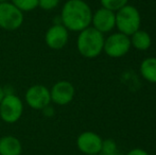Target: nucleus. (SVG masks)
I'll return each mask as SVG.
<instances>
[{
	"mask_svg": "<svg viewBox=\"0 0 156 155\" xmlns=\"http://www.w3.org/2000/svg\"><path fill=\"white\" fill-rule=\"evenodd\" d=\"M61 23L72 32H81L90 27L93 11L84 0H67L61 11Z\"/></svg>",
	"mask_w": 156,
	"mask_h": 155,
	"instance_id": "obj_1",
	"label": "nucleus"
},
{
	"mask_svg": "<svg viewBox=\"0 0 156 155\" xmlns=\"http://www.w3.org/2000/svg\"><path fill=\"white\" fill-rule=\"evenodd\" d=\"M104 34L99 32L93 27L79 32L76 38V48L79 53L86 58H94L103 52Z\"/></svg>",
	"mask_w": 156,
	"mask_h": 155,
	"instance_id": "obj_2",
	"label": "nucleus"
},
{
	"mask_svg": "<svg viewBox=\"0 0 156 155\" xmlns=\"http://www.w3.org/2000/svg\"><path fill=\"white\" fill-rule=\"evenodd\" d=\"M141 16L139 11L134 5H124L116 12V28L118 32L131 36L140 29Z\"/></svg>",
	"mask_w": 156,
	"mask_h": 155,
	"instance_id": "obj_3",
	"label": "nucleus"
},
{
	"mask_svg": "<svg viewBox=\"0 0 156 155\" xmlns=\"http://www.w3.org/2000/svg\"><path fill=\"white\" fill-rule=\"evenodd\" d=\"M23 103L18 96L13 93H5L0 103V118L5 123H15L23 116Z\"/></svg>",
	"mask_w": 156,
	"mask_h": 155,
	"instance_id": "obj_4",
	"label": "nucleus"
},
{
	"mask_svg": "<svg viewBox=\"0 0 156 155\" xmlns=\"http://www.w3.org/2000/svg\"><path fill=\"white\" fill-rule=\"evenodd\" d=\"M131 47L129 36L120 32H116L112 33L104 39L103 52H105V54L109 58H119L126 55Z\"/></svg>",
	"mask_w": 156,
	"mask_h": 155,
	"instance_id": "obj_5",
	"label": "nucleus"
},
{
	"mask_svg": "<svg viewBox=\"0 0 156 155\" xmlns=\"http://www.w3.org/2000/svg\"><path fill=\"white\" fill-rule=\"evenodd\" d=\"M23 23V12L6 1L0 3V28L6 31H15Z\"/></svg>",
	"mask_w": 156,
	"mask_h": 155,
	"instance_id": "obj_6",
	"label": "nucleus"
},
{
	"mask_svg": "<svg viewBox=\"0 0 156 155\" xmlns=\"http://www.w3.org/2000/svg\"><path fill=\"white\" fill-rule=\"evenodd\" d=\"M25 100L33 110H44L51 103L50 89L41 84L32 85L26 91Z\"/></svg>",
	"mask_w": 156,
	"mask_h": 155,
	"instance_id": "obj_7",
	"label": "nucleus"
},
{
	"mask_svg": "<svg viewBox=\"0 0 156 155\" xmlns=\"http://www.w3.org/2000/svg\"><path fill=\"white\" fill-rule=\"evenodd\" d=\"M76 89L72 83L69 81H58L50 89V97L51 102L55 103L56 105H67L73 100Z\"/></svg>",
	"mask_w": 156,
	"mask_h": 155,
	"instance_id": "obj_8",
	"label": "nucleus"
},
{
	"mask_svg": "<svg viewBox=\"0 0 156 155\" xmlns=\"http://www.w3.org/2000/svg\"><path fill=\"white\" fill-rule=\"evenodd\" d=\"M68 41H69V31L62 23H54L46 31L45 43L50 49H63L67 45Z\"/></svg>",
	"mask_w": 156,
	"mask_h": 155,
	"instance_id": "obj_9",
	"label": "nucleus"
},
{
	"mask_svg": "<svg viewBox=\"0 0 156 155\" xmlns=\"http://www.w3.org/2000/svg\"><path fill=\"white\" fill-rule=\"evenodd\" d=\"M91 27L102 34L111 32L116 28V13L101 6L93 13Z\"/></svg>",
	"mask_w": 156,
	"mask_h": 155,
	"instance_id": "obj_10",
	"label": "nucleus"
},
{
	"mask_svg": "<svg viewBox=\"0 0 156 155\" xmlns=\"http://www.w3.org/2000/svg\"><path fill=\"white\" fill-rule=\"evenodd\" d=\"M103 139L99 134L90 131L81 133L76 138V147L85 155L99 154L102 148Z\"/></svg>",
	"mask_w": 156,
	"mask_h": 155,
	"instance_id": "obj_11",
	"label": "nucleus"
},
{
	"mask_svg": "<svg viewBox=\"0 0 156 155\" xmlns=\"http://www.w3.org/2000/svg\"><path fill=\"white\" fill-rule=\"evenodd\" d=\"M23 146L18 138L6 135L0 138V155H21Z\"/></svg>",
	"mask_w": 156,
	"mask_h": 155,
	"instance_id": "obj_12",
	"label": "nucleus"
},
{
	"mask_svg": "<svg viewBox=\"0 0 156 155\" xmlns=\"http://www.w3.org/2000/svg\"><path fill=\"white\" fill-rule=\"evenodd\" d=\"M129 41H131L132 47L139 51H146L152 45V39H151L150 34L144 30L140 29L129 36Z\"/></svg>",
	"mask_w": 156,
	"mask_h": 155,
	"instance_id": "obj_13",
	"label": "nucleus"
},
{
	"mask_svg": "<svg viewBox=\"0 0 156 155\" xmlns=\"http://www.w3.org/2000/svg\"><path fill=\"white\" fill-rule=\"evenodd\" d=\"M140 73L146 81L156 84V58L150 56L144 58L140 64Z\"/></svg>",
	"mask_w": 156,
	"mask_h": 155,
	"instance_id": "obj_14",
	"label": "nucleus"
},
{
	"mask_svg": "<svg viewBox=\"0 0 156 155\" xmlns=\"http://www.w3.org/2000/svg\"><path fill=\"white\" fill-rule=\"evenodd\" d=\"M99 155H122L121 151L118 149V146L114 139H104L102 148Z\"/></svg>",
	"mask_w": 156,
	"mask_h": 155,
	"instance_id": "obj_15",
	"label": "nucleus"
},
{
	"mask_svg": "<svg viewBox=\"0 0 156 155\" xmlns=\"http://www.w3.org/2000/svg\"><path fill=\"white\" fill-rule=\"evenodd\" d=\"M21 12H31L38 6V0H11Z\"/></svg>",
	"mask_w": 156,
	"mask_h": 155,
	"instance_id": "obj_16",
	"label": "nucleus"
},
{
	"mask_svg": "<svg viewBox=\"0 0 156 155\" xmlns=\"http://www.w3.org/2000/svg\"><path fill=\"white\" fill-rule=\"evenodd\" d=\"M100 2L102 8L107 9V10L113 11V12L116 13L118 10H120L124 5H126L129 0H100Z\"/></svg>",
	"mask_w": 156,
	"mask_h": 155,
	"instance_id": "obj_17",
	"label": "nucleus"
},
{
	"mask_svg": "<svg viewBox=\"0 0 156 155\" xmlns=\"http://www.w3.org/2000/svg\"><path fill=\"white\" fill-rule=\"evenodd\" d=\"M61 0H38V6L44 11H52L56 9Z\"/></svg>",
	"mask_w": 156,
	"mask_h": 155,
	"instance_id": "obj_18",
	"label": "nucleus"
},
{
	"mask_svg": "<svg viewBox=\"0 0 156 155\" xmlns=\"http://www.w3.org/2000/svg\"><path fill=\"white\" fill-rule=\"evenodd\" d=\"M125 155H150V154H149L146 150L140 149V148H135V149L129 150Z\"/></svg>",
	"mask_w": 156,
	"mask_h": 155,
	"instance_id": "obj_19",
	"label": "nucleus"
},
{
	"mask_svg": "<svg viewBox=\"0 0 156 155\" xmlns=\"http://www.w3.org/2000/svg\"><path fill=\"white\" fill-rule=\"evenodd\" d=\"M4 95H5V91H4V88H3V87L0 86V103H1V101H2V99H3Z\"/></svg>",
	"mask_w": 156,
	"mask_h": 155,
	"instance_id": "obj_20",
	"label": "nucleus"
},
{
	"mask_svg": "<svg viewBox=\"0 0 156 155\" xmlns=\"http://www.w3.org/2000/svg\"><path fill=\"white\" fill-rule=\"evenodd\" d=\"M6 1H9V0H0V3H1V2H6Z\"/></svg>",
	"mask_w": 156,
	"mask_h": 155,
	"instance_id": "obj_21",
	"label": "nucleus"
},
{
	"mask_svg": "<svg viewBox=\"0 0 156 155\" xmlns=\"http://www.w3.org/2000/svg\"><path fill=\"white\" fill-rule=\"evenodd\" d=\"M89 155H99V154H89Z\"/></svg>",
	"mask_w": 156,
	"mask_h": 155,
	"instance_id": "obj_22",
	"label": "nucleus"
}]
</instances>
